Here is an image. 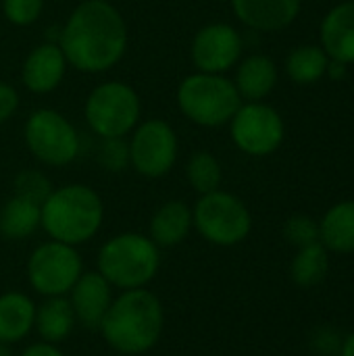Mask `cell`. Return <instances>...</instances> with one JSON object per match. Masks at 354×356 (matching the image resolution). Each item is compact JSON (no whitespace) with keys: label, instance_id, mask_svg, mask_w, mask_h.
Masks as SVG:
<instances>
[{"label":"cell","instance_id":"1","mask_svg":"<svg viewBox=\"0 0 354 356\" xmlns=\"http://www.w3.org/2000/svg\"><path fill=\"white\" fill-rule=\"evenodd\" d=\"M56 44L71 69L100 75L123 60L129 31L121 10L111 0H81L63 23Z\"/></svg>","mask_w":354,"mask_h":356},{"label":"cell","instance_id":"2","mask_svg":"<svg viewBox=\"0 0 354 356\" xmlns=\"http://www.w3.org/2000/svg\"><path fill=\"white\" fill-rule=\"evenodd\" d=\"M165 330V307L148 288L123 290L113 298L100 334L108 348L123 356L150 353Z\"/></svg>","mask_w":354,"mask_h":356},{"label":"cell","instance_id":"3","mask_svg":"<svg viewBox=\"0 0 354 356\" xmlns=\"http://www.w3.org/2000/svg\"><path fill=\"white\" fill-rule=\"evenodd\" d=\"M104 223V202L86 184L54 188L40 204V227L54 242L81 246L98 236Z\"/></svg>","mask_w":354,"mask_h":356},{"label":"cell","instance_id":"4","mask_svg":"<svg viewBox=\"0 0 354 356\" xmlns=\"http://www.w3.org/2000/svg\"><path fill=\"white\" fill-rule=\"evenodd\" d=\"M161 269V248L138 232H123L108 238L96 254V271L123 290L146 288Z\"/></svg>","mask_w":354,"mask_h":356},{"label":"cell","instance_id":"5","mask_svg":"<svg viewBox=\"0 0 354 356\" xmlns=\"http://www.w3.org/2000/svg\"><path fill=\"white\" fill-rule=\"evenodd\" d=\"M242 102L234 79L219 73L194 71L186 75L175 90L179 113L190 123L207 129L227 125Z\"/></svg>","mask_w":354,"mask_h":356},{"label":"cell","instance_id":"6","mask_svg":"<svg viewBox=\"0 0 354 356\" xmlns=\"http://www.w3.org/2000/svg\"><path fill=\"white\" fill-rule=\"evenodd\" d=\"M83 117L90 131L100 140L127 138L142 121L140 94L127 81H102L88 94Z\"/></svg>","mask_w":354,"mask_h":356},{"label":"cell","instance_id":"7","mask_svg":"<svg viewBox=\"0 0 354 356\" xmlns=\"http://www.w3.org/2000/svg\"><path fill=\"white\" fill-rule=\"evenodd\" d=\"M192 225L204 242L232 248L250 236L252 215L242 198L219 188L198 196L192 207Z\"/></svg>","mask_w":354,"mask_h":356},{"label":"cell","instance_id":"8","mask_svg":"<svg viewBox=\"0 0 354 356\" xmlns=\"http://www.w3.org/2000/svg\"><path fill=\"white\" fill-rule=\"evenodd\" d=\"M23 142L29 154L46 167H67L81 150L77 127L56 108H35L23 125Z\"/></svg>","mask_w":354,"mask_h":356},{"label":"cell","instance_id":"9","mask_svg":"<svg viewBox=\"0 0 354 356\" xmlns=\"http://www.w3.org/2000/svg\"><path fill=\"white\" fill-rule=\"evenodd\" d=\"M25 273L35 294L44 298L67 296L83 273V261L75 246L48 240L31 250Z\"/></svg>","mask_w":354,"mask_h":356},{"label":"cell","instance_id":"10","mask_svg":"<svg viewBox=\"0 0 354 356\" xmlns=\"http://www.w3.org/2000/svg\"><path fill=\"white\" fill-rule=\"evenodd\" d=\"M127 146L129 167L146 179L165 177L179 156V138L175 127L159 117L140 121L127 136Z\"/></svg>","mask_w":354,"mask_h":356},{"label":"cell","instance_id":"11","mask_svg":"<svg viewBox=\"0 0 354 356\" xmlns=\"http://www.w3.org/2000/svg\"><path fill=\"white\" fill-rule=\"evenodd\" d=\"M227 125L236 148L257 159L273 154L282 146L286 136L282 115L263 100L242 102Z\"/></svg>","mask_w":354,"mask_h":356},{"label":"cell","instance_id":"12","mask_svg":"<svg viewBox=\"0 0 354 356\" xmlns=\"http://www.w3.org/2000/svg\"><path fill=\"white\" fill-rule=\"evenodd\" d=\"M242 50V33L230 23L215 21L202 25L194 33L190 44V60L196 71L225 75L240 63Z\"/></svg>","mask_w":354,"mask_h":356},{"label":"cell","instance_id":"13","mask_svg":"<svg viewBox=\"0 0 354 356\" xmlns=\"http://www.w3.org/2000/svg\"><path fill=\"white\" fill-rule=\"evenodd\" d=\"M69 63L56 42H42L33 46L21 65V83L27 92L44 96L54 92L65 75H67Z\"/></svg>","mask_w":354,"mask_h":356},{"label":"cell","instance_id":"14","mask_svg":"<svg viewBox=\"0 0 354 356\" xmlns=\"http://www.w3.org/2000/svg\"><path fill=\"white\" fill-rule=\"evenodd\" d=\"M67 298L73 307L77 325L98 332L115 296H113V286L94 269L81 273V277L75 282Z\"/></svg>","mask_w":354,"mask_h":356},{"label":"cell","instance_id":"15","mask_svg":"<svg viewBox=\"0 0 354 356\" xmlns=\"http://www.w3.org/2000/svg\"><path fill=\"white\" fill-rule=\"evenodd\" d=\"M240 23L252 31H282L292 25L300 13L303 0H230Z\"/></svg>","mask_w":354,"mask_h":356},{"label":"cell","instance_id":"16","mask_svg":"<svg viewBox=\"0 0 354 356\" xmlns=\"http://www.w3.org/2000/svg\"><path fill=\"white\" fill-rule=\"evenodd\" d=\"M321 48L332 60L354 63V0L334 6L319 27Z\"/></svg>","mask_w":354,"mask_h":356},{"label":"cell","instance_id":"17","mask_svg":"<svg viewBox=\"0 0 354 356\" xmlns=\"http://www.w3.org/2000/svg\"><path fill=\"white\" fill-rule=\"evenodd\" d=\"M192 229V207L184 200H167L152 213L146 236L165 250L184 244Z\"/></svg>","mask_w":354,"mask_h":356},{"label":"cell","instance_id":"18","mask_svg":"<svg viewBox=\"0 0 354 356\" xmlns=\"http://www.w3.org/2000/svg\"><path fill=\"white\" fill-rule=\"evenodd\" d=\"M234 86L242 100L261 102L277 86V65L267 54H250L236 65Z\"/></svg>","mask_w":354,"mask_h":356},{"label":"cell","instance_id":"19","mask_svg":"<svg viewBox=\"0 0 354 356\" xmlns=\"http://www.w3.org/2000/svg\"><path fill=\"white\" fill-rule=\"evenodd\" d=\"M35 309L33 298L23 292L8 290L0 294V342L13 346L25 340L33 332Z\"/></svg>","mask_w":354,"mask_h":356},{"label":"cell","instance_id":"20","mask_svg":"<svg viewBox=\"0 0 354 356\" xmlns=\"http://www.w3.org/2000/svg\"><path fill=\"white\" fill-rule=\"evenodd\" d=\"M75 325H77V319L67 296L44 298V302L38 305L35 309L33 330L44 342H50V344L65 342L73 334Z\"/></svg>","mask_w":354,"mask_h":356},{"label":"cell","instance_id":"21","mask_svg":"<svg viewBox=\"0 0 354 356\" xmlns=\"http://www.w3.org/2000/svg\"><path fill=\"white\" fill-rule=\"evenodd\" d=\"M319 242L328 252L353 254L354 252V200L334 204L319 221Z\"/></svg>","mask_w":354,"mask_h":356},{"label":"cell","instance_id":"22","mask_svg":"<svg viewBox=\"0 0 354 356\" xmlns=\"http://www.w3.org/2000/svg\"><path fill=\"white\" fill-rule=\"evenodd\" d=\"M40 229V204L10 196L0 209V236L10 242H21L31 238Z\"/></svg>","mask_w":354,"mask_h":356},{"label":"cell","instance_id":"23","mask_svg":"<svg viewBox=\"0 0 354 356\" xmlns=\"http://www.w3.org/2000/svg\"><path fill=\"white\" fill-rule=\"evenodd\" d=\"M330 56L323 52L321 46L305 44L294 48L286 58V73L288 77L298 86H311L317 83L328 69Z\"/></svg>","mask_w":354,"mask_h":356},{"label":"cell","instance_id":"24","mask_svg":"<svg viewBox=\"0 0 354 356\" xmlns=\"http://www.w3.org/2000/svg\"><path fill=\"white\" fill-rule=\"evenodd\" d=\"M328 271H330V257H328V248L321 242L298 248L290 265V275L294 284L300 288H313L321 284Z\"/></svg>","mask_w":354,"mask_h":356},{"label":"cell","instance_id":"25","mask_svg":"<svg viewBox=\"0 0 354 356\" xmlns=\"http://www.w3.org/2000/svg\"><path fill=\"white\" fill-rule=\"evenodd\" d=\"M186 179L198 196L219 190L223 179V169L219 159L209 150L192 152L186 163Z\"/></svg>","mask_w":354,"mask_h":356},{"label":"cell","instance_id":"26","mask_svg":"<svg viewBox=\"0 0 354 356\" xmlns=\"http://www.w3.org/2000/svg\"><path fill=\"white\" fill-rule=\"evenodd\" d=\"M52 190L54 186L40 169H23L13 179V194L27 198L35 204H42L50 196Z\"/></svg>","mask_w":354,"mask_h":356},{"label":"cell","instance_id":"27","mask_svg":"<svg viewBox=\"0 0 354 356\" xmlns=\"http://www.w3.org/2000/svg\"><path fill=\"white\" fill-rule=\"evenodd\" d=\"M98 165L108 173H121L129 167L127 138H106L98 146Z\"/></svg>","mask_w":354,"mask_h":356},{"label":"cell","instance_id":"28","mask_svg":"<svg viewBox=\"0 0 354 356\" xmlns=\"http://www.w3.org/2000/svg\"><path fill=\"white\" fill-rule=\"evenodd\" d=\"M46 0H2V15L15 27L33 25L44 13Z\"/></svg>","mask_w":354,"mask_h":356},{"label":"cell","instance_id":"29","mask_svg":"<svg viewBox=\"0 0 354 356\" xmlns=\"http://www.w3.org/2000/svg\"><path fill=\"white\" fill-rule=\"evenodd\" d=\"M284 238L288 244L296 248L315 244L319 242V223L307 215H294L284 223Z\"/></svg>","mask_w":354,"mask_h":356},{"label":"cell","instance_id":"30","mask_svg":"<svg viewBox=\"0 0 354 356\" xmlns=\"http://www.w3.org/2000/svg\"><path fill=\"white\" fill-rule=\"evenodd\" d=\"M19 102L21 98L17 88L8 81H0V125L15 117V113L19 111Z\"/></svg>","mask_w":354,"mask_h":356},{"label":"cell","instance_id":"31","mask_svg":"<svg viewBox=\"0 0 354 356\" xmlns=\"http://www.w3.org/2000/svg\"><path fill=\"white\" fill-rule=\"evenodd\" d=\"M313 346L317 353L321 355H332V353H340V346H342V340L338 338V334L330 327H323L319 332H315L313 336Z\"/></svg>","mask_w":354,"mask_h":356},{"label":"cell","instance_id":"32","mask_svg":"<svg viewBox=\"0 0 354 356\" xmlns=\"http://www.w3.org/2000/svg\"><path fill=\"white\" fill-rule=\"evenodd\" d=\"M19 356H65V353L58 348V344H50V342H33L27 348H23V353Z\"/></svg>","mask_w":354,"mask_h":356},{"label":"cell","instance_id":"33","mask_svg":"<svg viewBox=\"0 0 354 356\" xmlns=\"http://www.w3.org/2000/svg\"><path fill=\"white\" fill-rule=\"evenodd\" d=\"M348 65H344V63H340V60H332L330 58V63H328V69H325V75L330 77V79H334V81H340V79H344L346 77V73H348V69H346Z\"/></svg>","mask_w":354,"mask_h":356},{"label":"cell","instance_id":"34","mask_svg":"<svg viewBox=\"0 0 354 356\" xmlns=\"http://www.w3.org/2000/svg\"><path fill=\"white\" fill-rule=\"evenodd\" d=\"M340 356H354V332L351 334V336H346V338L342 340Z\"/></svg>","mask_w":354,"mask_h":356},{"label":"cell","instance_id":"35","mask_svg":"<svg viewBox=\"0 0 354 356\" xmlns=\"http://www.w3.org/2000/svg\"><path fill=\"white\" fill-rule=\"evenodd\" d=\"M0 356H15V355H13V350H10V346H8V344H2V342H0Z\"/></svg>","mask_w":354,"mask_h":356}]
</instances>
